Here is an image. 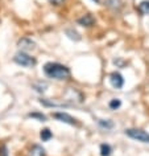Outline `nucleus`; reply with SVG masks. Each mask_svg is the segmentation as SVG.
<instances>
[{"label":"nucleus","instance_id":"9","mask_svg":"<svg viewBox=\"0 0 149 156\" xmlns=\"http://www.w3.org/2000/svg\"><path fill=\"white\" fill-rule=\"evenodd\" d=\"M26 156H46V151L44 147L38 146V144H34V146L30 147V150Z\"/></svg>","mask_w":149,"mask_h":156},{"label":"nucleus","instance_id":"17","mask_svg":"<svg viewBox=\"0 0 149 156\" xmlns=\"http://www.w3.org/2000/svg\"><path fill=\"white\" fill-rule=\"evenodd\" d=\"M106 4H107V7H109V8H112V9H119L121 7L120 0H107Z\"/></svg>","mask_w":149,"mask_h":156},{"label":"nucleus","instance_id":"3","mask_svg":"<svg viewBox=\"0 0 149 156\" xmlns=\"http://www.w3.org/2000/svg\"><path fill=\"white\" fill-rule=\"evenodd\" d=\"M124 132L128 138H131L133 140H137V142H141V143H149V132L144 130H140V128H128Z\"/></svg>","mask_w":149,"mask_h":156},{"label":"nucleus","instance_id":"13","mask_svg":"<svg viewBox=\"0 0 149 156\" xmlns=\"http://www.w3.org/2000/svg\"><path fill=\"white\" fill-rule=\"evenodd\" d=\"M52 136H53V134L49 128H42L41 132H40V138H41L42 142H49V140L52 139Z\"/></svg>","mask_w":149,"mask_h":156},{"label":"nucleus","instance_id":"1","mask_svg":"<svg viewBox=\"0 0 149 156\" xmlns=\"http://www.w3.org/2000/svg\"><path fill=\"white\" fill-rule=\"evenodd\" d=\"M44 73L48 76L49 78L53 80H58V81H64V80H69L71 73L68 66L58 64V62H46L44 65Z\"/></svg>","mask_w":149,"mask_h":156},{"label":"nucleus","instance_id":"16","mask_svg":"<svg viewBox=\"0 0 149 156\" xmlns=\"http://www.w3.org/2000/svg\"><path fill=\"white\" fill-rule=\"evenodd\" d=\"M29 118H33V119H37L38 122H46V116L42 114V112H29L28 114Z\"/></svg>","mask_w":149,"mask_h":156},{"label":"nucleus","instance_id":"21","mask_svg":"<svg viewBox=\"0 0 149 156\" xmlns=\"http://www.w3.org/2000/svg\"><path fill=\"white\" fill-rule=\"evenodd\" d=\"M92 2H95V3H99V2H100V0H92Z\"/></svg>","mask_w":149,"mask_h":156},{"label":"nucleus","instance_id":"2","mask_svg":"<svg viewBox=\"0 0 149 156\" xmlns=\"http://www.w3.org/2000/svg\"><path fill=\"white\" fill-rule=\"evenodd\" d=\"M13 61L16 62L17 65L24 66V68H33V66L37 64L36 58L29 56V54L25 52H17L13 57Z\"/></svg>","mask_w":149,"mask_h":156},{"label":"nucleus","instance_id":"5","mask_svg":"<svg viewBox=\"0 0 149 156\" xmlns=\"http://www.w3.org/2000/svg\"><path fill=\"white\" fill-rule=\"evenodd\" d=\"M53 118L57 119L58 122H62V123H66V124H71V126H75V124H78L77 119L73 118L71 115L66 114V112H54Z\"/></svg>","mask_w":149,"mask_h":156},{"label":"nucleus","instance_id":"19","mask_svg":"<svg viewBox=\"0 0 149 156\" xmlns=\"http://www.w3.org/2000/svg\"><path fill=\"white\" fill-rule=\"evenodd\" d=\"M66 2V0H49V3H50V4H53V5H62V4H64V3Z\"/></svg>","mask_w":149,"mask_h":156},{"label":"nucleus","instance_id":"4","mask_svg":"<svg viewBox=\"0 0 149 156\" xmlns=\"http://www.w3.org/2000/svg\"><path fill=\"white\" fill-rule=\"evenodd\" d=\"M64 98H65V101H69V102H71V103L83 102V95H82V93L73 87H69L68 90L64 93Z\"/></svg>","mask_w":149,"mask_h":156},{"label":"nucleus","instance_id":"7","mask_svg":"<svg viewBox=\"0 0 149 156\" xmlns=\"http://www.w3.org/2000/svg\"><path fill=\"white\" fill-rule=\"evenodd\" d=\"M109 83H111L112 87H115V89H121L124 86V78L120 73L113 72V73L109 74Z\"/></svg>","mask_w":149,"mask_h":156},{"label":"nucleus","instance_id":"18","mask_svg":"<svg viewBox=\"0 0 149 156\" xmlns=\"http://www.w3.org/2000/svg\"><path fill=\"white\" fill-rule=\"evenodd\" d=\"M121 106V101L120 99H117V98H113L109 101V103H108V107L111 108V110H117Z\"/></svg>","mask_w":149,"mask_h":156},{"label":"nucleus","instance_id":"15","mask_svg":"<svg viewBox=\"0 0 149 156\" xmlns=\"http://www.w3.org/2000/svg\"><path fill=\"white\" fill-rule=\"evenodd\" d=\"M33 87H34V90L38 91V93H45V91H46V87H48V83L40 81V82L33 83Z\"/></svg>","mask_w":149,"mask_h":156},{"label":"nucleus","instance_id":"8","mask_svg":"<svg viewBox=\"0 0 149 156\" xmlns=\"http://www.w3.org/2000/svg\"><path fill=\"white\" fill-rule=\"evenodd\" d=\"M78 24L82 25V27H92L94 24H95V19L92 17V15H90V13H86L83 15L82 17L78 19Z\"/></svg>","mask_w":149,"mask_h":156},{"label":"nucleus","instance_id":"20","mask_svg":"<svg viewBox=\"0 0 149 156\" xmlns=\"http://www.w3.org/2000/svg\"><path fill=\"white\" fill-rule=\"evenodd\" d=\"M0 156H8V152H7V147L3 146L2 150H0Z\"/></svg>","mask_w":149,"mask_h":156},{"label":"nucleus","instance_id":"10","mask_svg":"<svg viewBox=\"0 0 149 156\" xmlns=\"http://www.w3.org/2000/svg\"><path fill=\"white\" fill-rule=\"evenodd\" d=\"M137 11L144 15V16H148L149 15V0H143L139 5H137Z\"/></svg>","mask_w":149,"mask_h":156},{"label":"nucleus","instance_id":"11","mask_svg":"<svg viewBox=\"0 0 149 156\" xmlns=\"http://www.w3.org/2000/svg\"><path fill=\"white\" fill-rule=\"evenodd\" d=\"M112 154V147L107 143L100 144V156H111Z\"/></svg>","mask_w":149,"mask_h":156},{"label":"nucleus","instance_id":"6","mask_svg":"<svg viewBox=\"0 0 149 156\" xmlns=\"http://www.w3.org/2000/svg\"><path fill=\"white\" fill-rule=\"evenodd\" d=\"M17 46L21 49V52H29V50L36 49V42H34L32 38L23 37V38H20V40H19Z\"/></svg>","mask_w":149,"mask_h":156},{"label":"nucleus","instance_id":"14","mask_svg":"<svg viewBox=\"0 0 149 156\" xmlns=\"http://www.w3.org/2000/svg\"><path fill=\"white\" fill-rule=\"evenodd\" d=\"M65 33H66V36H68L70 40H74V41H79L81 40V36H79V33L77 32V30H74V29H66L65 30Z\"/></svg>","mask_w":149,"mask_h":156},{"label":"nucleus","instance_id":"12","mask_svg":"<svg viewBox=\"0 0 149 156\" xmlns=\"http://www.w3.org/2000/svg\"><path fill=\"white\" fill-rule=\"evenodd\" d=\"M98 126H99L100 128H103V130H111V128H113V123L112 120H104V119H99L98 120Z\"/></svg>","mask_w":149,"mask_h":156}]
</instances>
